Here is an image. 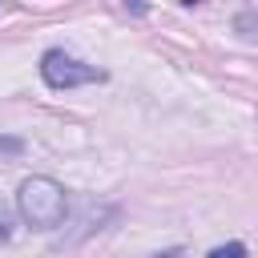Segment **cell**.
I'll use <instances>...</instances> for the list:
<instances>
[{
  "mask_svg": "<svg viewBox=\"0 0 258 258\" xmlns=\"http://www.w3.org/2000/svg\"><path fill=\"white\" fill-rule=\"evenodd\" d=\"M16 210L32 230H56L69 214V194L52 177H24L16 189Z\"/></svg>",
  "mask_w": 258,
  "mask_h": 258,
  "instance_id": "6da1fadb",
  "label": "cell"
},
{
  "mask_svg": "<svg viewBox=\"0 0 258 258\" xmlns=\"http://www.w3.org/2000/svg\"><path fill=\"white\" fill-rule=\"evenodd\" d=\"M40 77H44V85H48V89H77V85L105 81V73H101V69H93V64H85V60L69 56L64 48H48V52L40 56Z\"/></svg>",
  "mask_w": 258,
  "mask_h": 258,
  "instance_id": "7a4b0ae2",
  "label": "cell"
},
{
  "mask_svg": "<svg viewBox=\"0 0 258 258\" xmlns=\"http://www.w3.org/2000/svg\"><path fill=\"white\" fill-rule=\"evenodd\" d=\"M210 258H246V246L242 242H226V246L210 250Z\"/></svg>",
  "mask_w": 258,
  "mask_h": 258,
  "instance_id": "3957f363",
  "label": "cell"
},
{
  "mask_svg": "<svg viewBox=\"0 0 258 258\" xmlns=\"http://www.w3.org/2000/svg\"><path fill=\"white\" fill-rule=\"evenodd\" d=\"M4 238H12V214L0 206V242H4Z\"/></svg>",
  "mask_w": 258,
  "mask_h": 258,
  "instance_id": "277c9868",
  "label": "cell"
},
{
  "mask_svg": "<svg viewBox=\"0 0 258 258\" xmlns=\"http://www.w3.org/2000/svg\"><path fill=\"white\" fill-rule=\"evenodd\" d=\"M16 149H20V141H12V137H8V141H0V153H16Z\"/></svg>",
  "mask_w": 258,
  "mask_h": 258,
  "instance_id": "5b68a950",
  "label": "cell"
},
{
  "mask_svg": "<svg viewBox=\"0 0 258 258\" xmlns=\"http://www.w3.org/2000/svg\"><path fill=\"white\" fill-rule=\"evenodd\" d=\"M153 258H185V250H161V254H153Z\"/></svg>",
  "mask_w": 258,
  "mask_h": 258,
  "instance_id": "8992f818",
  "label": "cell"
}]
</instances>
